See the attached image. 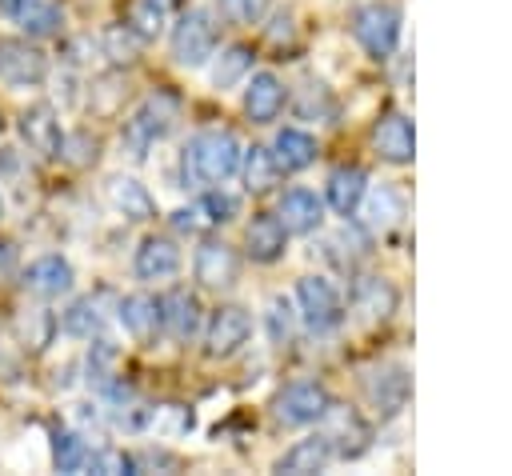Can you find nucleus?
Masks as SVG:
<instances>
[{
    "label": "nucleus",
    "instance_id": "1",
    "mask_svg": "<svg viewBox=\"0 0 512 476\" xmlns=\"http://www.w3.org/2000/svg\"><path fill=\"white\" fill-rule=\"evenodd\" d=\"M240 140L228 132V128H204L196 132L184 152H180V164H184V184H224L236 176L240 168Z\"/></svg>",
    "mask_w": 512,
    "mask_h": 476
},
{
    "label": "nucleus",
    "instance_id": "2",
    "mask_svg": "<svg viewBox=\"0 0 512 476\" xmlns=\"http://www.w3.org/2000/svg\"><path fill=\"white\" fill-rule=\"evenodd\" d=\"M404 12L392 0H368L352 12V40L364 48L368 60H392L400 48Z\"/></svg>",
    "mask_w": 512,
    "mask_h": 476
},
{
    "label": "nucleus",
    "instance_id": "3",
    "mask_svg": "<svg viewBox=\"0 0 512 476\" xmlns=\"http://www.w3.org/2000/svg\"><path fill=\"white\" fill-rule=\"evenodd\" d=\"M172 60L180 68H204L220 44V24L208 8H188L180 20H172Z\"/></svg>",
    "mask_w": 512,
    "mask_h": 476
},
{
    "label": "nucleus",
    "instance_id": "4",
    "mask_svg": "<svg viewBox=\"0 0 512 476\" xmlns=\"http://www.w3.org/2000/svg\"><path fill=\"white\" fill-rule=\"evenodd\" d=\"M176 120H180V100H176L172 92H152V96H144L140 108L128 116V124H124V144H128L132 156L140 160L152 144H160V140L172 132Z\"/></svg>",
    "mask_w": 512,
    "mask_h": 476
},
{
    "label": "nucleus",
    "instance_id": "5",
    "mask_svg": "<svg viewBox=\"0 0 512 476\" xmlns=\"http://www.w3.org/2000/svg\"><path fill=\"white\" fill-rule=\"evenodd\" d=\"M296 312L308 324V332L328 336V332H336L344 324L348 304H344L340 288L328 276H300V284H296Z\"/></svg>",
    "mask_w": 512,
    "mask_h": 476
},
{
    "label": "nucleus",
    "instance_id": "6",
    "mask_svg": "<svg viewBox=\"0 0 512 476\" xmlns=\"http://www.w3.org/2000/svg\"><path fill=\"white\" fill-rule=\"evenodd\" d=\"M360 392H364V404L380 420H392L412 400V372L400 360H384V364H376V368H368L360 376Z\"/></svg>",
    "mask_w": 512,
    "mask_h": 476
},
{
    "label": "nucleus",
    "instance_id": "7",
    "mask_svg": "<svg viewBox=\"0 0 512 476\" xmlns=\"http://www.w3.org/2000/svg\"><path fill=\"white\" fill-rule=\"evenodd\" d=\"M328 404H332V396H328V388L320 380H292L288 388L276 392L272 416L284 428H308L328 412Z\"/></svg>",
    "mask_w": 512,
    "mask_h": 476
},
{
    "label": "nucleus",
    "instance_id": "8",
    "mask_svg": "<svg viewBox=\"0 0 512 476\" xmlns=\"http://www.w3.org/2000/svg\"><path fill=\"white\" fill-rule=\"evenodd\" d=\"M248 336H252V316H248V308L224 304V308H216V312L208 316V324H204V356L228 360V356H236V352L248 344Z\"/></svg>",
    "mask_w": 512,
    "mask_h": 476
},
{
    "label": "nucleus",
    "instance_id": "9",
    "mask_svg": "<svg viewBox=\"0 0 512 476\" xmlns=\"http://www.w3.org/2000/svg\"><path fill=\"white\" fill-rule=\"evenodd\" d=\"M324 420V436L336 452V460H356L368 452L372 444V428L364 424V416L356 408H344V404H328V412L320 416Z\"/></svg>",
    "mask_w": 512,
    "mask_h": 476
},
{
    "label": "nucleus",
    "instance_id": "10",
    "mask_svg": "<svg viewBox=\"0 0 512 476\" xmlns=\"http://www.w3.org/2000/svg\"><path fill=\"white\" fill-rule=\"evenodd\" d=\"M48 76V56L28 44V40H12L0 36V80L12 88H36Z\"/></svg>",
    "mask_w": 512,
    "mask_h": 476
},
{
    "label": "nucleus",
    "instance_id": "11",
    "mask_svg": "<svg viewBox=\"0 0 512 476\" xmlns=\"http://www.w3.org/2000/svg\"><path fill=\"white\" fill-rule=\"evenodd\" d=\"M192 276L200 280V288L224 292L240 280V256L232 244L224 240H200V248L192 252Z\"/></svg>",
    "mask_w": 512,
    "mask_h": 476
},
{
    "label": "nucleus",
    "instance_id": "12",
    "mask_svg": "<svg viewBox=\"0 0 512 476\" xmlns=\"http://www.w3.org/2000/svg\"><path fill=\"white\" fill-rule=\"evenodd\" d=\"M372 152L384 160V164H412L416 156V128H412V116L408 112H384L376 124H372Z\"/></svg>",
    "mask_w": 512,
    "mask_h": 476
},
{
    "label": "nucleus",
    "instance_id": "13",
    "mask_svg": "<svg viewBox=\"0 0 512 476\" xmlns=\"http://www.w3.org/2000/svg\"><path fill=\"white\" fill-rule=\"evenodd\" d=\"M348 308H352L364 324L388 320V316L396 312V288H392V280H388V276H372V272L356 276L352 288H348Z\"/></svg>",
    "mask_w": 512,
    "mask_h": 476
},
{
    "label": "nucleus",
    "instance_id": "14",
    "mask_svg": "<svg viewBox=\"0 0 512 476\" xmlns=\"http://www.w3.org/2000/svg\"><path fill=\"white\" fill-rule=\"evenodd\" d=\"M276 220L288 236H312L324 224V200L312 188H288L276 200Z\"/></svg>",
    "mask_w": 512,
    "mask_h": 476
},
{
    "label": "nucleus",
    "instance_id": "15",
    "mask_svg": "<svg viewBox=\"0 0 512 476\" xmlns=\"http://www.w3.org/2000/svg\"><path fill=\"white\" fill-rule=\"evenodd\" d=\"M364 192H368V172L360 164H336L324 180V204L344 220H352L360 212Z\"/></svg>",
    "mask_w": 512,
    "mask_h": 476
},
{
    "label": "nucleus",
    "instance_id": "16",
    "mask_svg": "<svg viewBox=\"0 0 512 476\" xmlns=\"http://www.w3.org/2000/svg\"><path fill=\"white\" fill-rule=\"evenodd\" d=\"M284 100H288V88L280 84L276 72H252L244 80V112L252 124H272L284 112Z\"/></svg>",
    "mask_w": 512,
    "mask_h": 476
},
{
    "label": "nucleus",
    "instance_id": "17",
    "mask_svg": "<svg viewBox=\"0 0 512 476\" xmlns=\"http://www.w3.org/2000/svg\"><path fill=\"white\" fill-rule=\"evenodd\" d=\"M16 128H20V140L28 144V152H36V156H60L64 132H60V120H56L52 104H28L20 112V120H16Z\"/></svg>",
    "mask_w": 512,
    "mask_h": 476
},
{
    "label": "nucleus",
    "instance_id": "18",
    "mask_svg": "<svg viewBox=\"0 0 512 476\" xmlns=\"http://www.w3.org/2000/svg\"><path fill=\"white\" fill-rule=\"evenodd\" d=\"M180 264H184V256H180V248H176L172 236H144L140 248H136V260H132L136 276L148 280V284L172 280L180 272Z\"/></svg>",
    "mask_w": 512,
    "mask_h": 476
},
{
    "label": "nucleus",
    "instance_id": "19",
    "mask_svg": "<svg viewBox=\"0 0 512 476\" xmlns=\"http://www.w3.org/2000/svg\"><path fill=\"white\" fill-rule=\"evenodd\" d=\"M32 296H40V300H56V296H64V292H72V284H76V272H72V264L64 260V256H40V260H32L28 268H24V280H20Z\"/></svg>",
    "mask_w": 512,
    "mask_h": 476
},
{
    "label": "nucleus",
    "instance_id": "20",
    "mask_svg": "<svg viewBox=\"0 0 512 476\" xmlns=\"http://www.w3.org/2000/svg\"><path fill=\"white\" fill-rule=\"evenodd\" d=\"M244 248L256 264H276L288 252V232L276 220V212H256L244 228Z\"/></svg>",
    "mask_w": 512,
    "mask_h": 476
},
{
    "label": "nucleus",
    "instance_id": "21",
    "mask_svg": "<svg viewBox=\"0 0 512 476\" xmlns=\"http://www.w3.org/2000/svg\"><path fill=\"white\" fill-rule=\"evenodd\" d=\"M156 304H160V328L172 340H192L200 332V300L188 288H172Z\"/></svg>",
    "mask_w": 512,
    "mask_h": 476
},
{
    "label": "nucleus",
    "instance_id": "22",
    "mask_svg": "<svg viewBox=\"0 0 512 476\" xmlns=\"http://www.w3.org/2000/svg\"><path fill=\"white\" fill-rule=\"evenodd\" d=\"M104 192H108V204H112L124 220H132V224H144V220L156 216V200H152V192H148L136 176H108Z\"/></svg>",
    "mask_w": 512,
    "mask_h": 476
},
{
    "label": "nucleus",
    "instance_id": "23",
    "mask_svg": "<svg viewBox=\"0 0 512 476\" xmlns=\"http://www.w3.org/2000/svg\"><path fill=\"white\" fill-rule=\"evenodd\" d=\"M360 208H364L372 232H388V228H396V224L408 216V196H404L396 184L384 180L380 188H368V192H364Z\"/></svg>",
    "mask_w": 512,
    "mask_h": 476
},
{
    "label": "nucleus",
    "instance_id": "24",
    "mask_svg": "<svg viewBox=\"0 0 512 476\" xmlns=\"http://www.w3.org/2000/svg\"><path fill=\"white\" fill-rule=\"evenodd\" d=\"M336 460V452H332V444H328V436L324 432H316V436H304V440H296L280 460H276V472H288V476H304V472H324L328 464Z\"/></svg>",
    "mask_w": 512,
    "mask_h": 476
},
{
    "label": "nucleus",
    "instance_id": "25",
    "mask_svg": "<svg viewBox=\"0 0 512 476\" xmlns=\"http://www.w3.org/2000/svg\"><path fill=\"white\" fill-rule=\"evenodd\" d=\"M116 316L124 324V332L136 340V344H148L156 332H160V304L156 296H144V292H132L116 304Z\"/></svg>",
    "mask_w": 512,
    "mask_h": 476
},
{
    "label": "nucleus",
    "instance_id": "26",
    "mask_svg": "<svg viewBox=\"0 0 512 476\" xmlns=\"http://www.w3.org/2000/svg\"><path fill=\"white\" fill-rule=\"evenodd\" d=\"M252 60L256 52L248 44H228L220 52H212V68H208V80L216 92H232L236 84H244L252 76Z\"/></svg>",
    "mask_w": 512,
    "mask_h": 476
},
{
    "label": "nucleus",
    "instance_id": "27",
    "mask_svg": "<svg viewBox=\"0 0 512 476\" xmlns=\"http://www.w3.org/2000/svg\"><path fill=\"white\" fill-rule=\"evenodd\" d=\"M172 20H176V4L172 0H132V8H128V32L140 44L160 40Z\"/></svg>",
    "mask_w": 512,
    "mask_h": 476
},
{
    "label": "nucleus",
    "instance_id": "28",
    "mask_svg": "<svg viewBox=\"0 0 512 476\" xmlns=\"http://www.w3.org/2000/svg\"><path fill=\"white\" fill-rule=\"evenodd\" d=\"M272 160L280 164V172H304L308 164H316V136H308L304 128H280L272 140Z\"/></svg>",
    "mask_w": 512,
    "mask_h": 476
},
{
    "label": "nucleus",
    "instance_id": "29",
    "mask_svg": "<svg viewBox=\"0 0 512 476\" xmlns=\"http://www.w3.org/2000/svg\"><path fill=\"white\" fill-rule=\"evenodd\" d=\"M104 324H108V312H104V300H100V296H80V300H72L68 312L60 316V328H64L68 336H76V340L100 336Z\"/></svg>",
    "mask_w": 512,
    "mask_h": 476
},
{
    "label": "nucleus",
    "instance_id": "30",
    "mask_svg": "<svg viewBox=\"0 0 512 476\" xmlns=\"http://www.w3.org/2000/svg\"><path fill=\"white\" fill-rule=\"evenodd\" d=\"M236 172L244 176V188H248V192H272L276 180H280V164L272 160V148H264V144L244 148Z\"/></svg>",
    "mask_w": 512,
    "mask_h": 476
},
{
    "label": "nucleus",
    "instance_id": "31",
    "mask_svg": "<svg viewBox=\"0 0 512 476\" xmlns=\"http://www.w3.org/2000/svg\"><path fill=\"white\" fill-rule=\"evenodd\" d=\"M88 456H92V448H88L84 436H76L68 428L52 432V464L60 472H88Z\"/></svg>",
    "mask_w": 512,
    "mask_h": 476
},
{
    "label": "nucleus",
    "instance_id": "32",
    "mask_svg": "<svg viewBox=\"0 0 512 476\" xmlns=\"http://www.w3.org/2000/svg\"><path fill=\"white\" fill-rule=\"evenodd\" d=\"M296 320H300V312H296V304L288 296H268V304H264V328H268V340L272 344H280V348L292 344Z\"/></svg>",
    "mask_w": 512,
    "mask_h": 476
},
{
    "label": "nucleus",
    "instance_id": "33",
    "mask_svg": "<svg viewBox=\"0 0 512 476\" xmlns=\"http://www.w3.org/2000/svg\"><path fill=\"white\" fill-rule=\"evenodd\" d=\"M16 24H20L28 36H56L60 24H64V16H60L56 0H32V4L16 16Z\"/></svg>",
    "mask_w": 512,
    "mask_h": 476
},
{
    "label": "nucleus",
    "instance_id": "34",
    "mask_svg": "<svg viewBox=\"0 0 512 476\" xmlns=\"http://www.w3.org/2000/svg\"><path fill=\"white\" fill-rule=\"evenodd\" d=\"M52 328H56V320H52L44 308H28V312L20 316V340H24V348H32V352L48 348Z\"/></svg>",
    "mask_w": 512,
    "mask_h": 476
},
{
    "label": "nucleus",
    "instance_id": "35",
    "mask_svg": "<svg viewBox=\"0 0 512 476\" xmlns=\"http://www.w3.org/2000/svg\"><path fill=\"white\" fill-rule=\"evenodd\" d=\"M88 380L96 388H104V392L116 384V348L108 340H96L92 344V352H88Z\"/></svg>",
    "mask_w": 512,
    "mask_h": 476
},
{
    "label": "nucleus",
    "instance_id": "36",
    "mask_svg": "<svg viewBox=\"0 0 512 476\" xmlns=\"http://www.w3.org/2000/svg\"><path fill=\"white\" fill-rule=\"evenodd\" d=\"M104 52H108V60H116V64H132L136 60V36L128 32V24H112V28H104Z\"/></svg>",
    "mask_w": 512,
    "mask_h": 476
},
{
    "label": "nucleus",
    "instance_id": "37",
    "mask_svg": "<svg viewBox=\"0 0 512 476\" xmlns=\"http://www.w3.org/2000/svg\"><path fill=\"white\" fill-rule=\"evenodd\" d=\"M152 432H188L192 428V412L180 408V404H164V408H152V420H148Z\"/></svg>",
    "mask_w": 512,
    "mask_h": 476
},
{
    "label": "nucleus",
    "instance_id": "38",
    "mask_svg": "<svg viewBox=\"0 0 512 476\" xmlns=\"http://www.w3.org/2000/svg\"><path fill=\"white\" fill-rule=\"evenodd\" d=\"M172 228H176V232H188V236H196V232H208V228H212V220H208V208H204V200H192V204L176 208V212H172Z\"/></svg>",
    "mask_w": 512,
    "mask_h": 476
},
{
    "label": "nucleus",
    "instance_id": "39",
    "mask_svg": "<svg viewBox=\"0 0 512 476\" xmlns=\"http://www.w3.org/2000/svg\"><path fill=\"white\" fill-rule=\"evenodd\" d=\"M88 472H136V460L120 448H92Z\"/></svg>",
    "mask_w": 512,
    "mask_h": 476
},
{
    "label": "nucleus",
    "instance_id": "40",
    "mask_svg": "<svg viewBox=\"0 0 512 476\" xmlns=\"http://www.w3.org/2000/svg\"><path fill=\"white\" fill-rule=\"evenodd\" d=\"M96 136H88V132H76V136H68V140H60V156L68 160V164H88V160H96Z\"/></svg>",
    "mask_w": 512,
    "mask_h": 476
},
{
    "label": "nucleus",
    "instance_id": "41",
    "mask_svg": "<svg viewBox=\"0 0 512 476\" xmlns=\"http://www.w3.org/2000/svg\"><path fill=\"white\" fill-rule=\"evenodd\" d=\"M200 200H204V208H208L212 228H216V224H228V220L240 212V200H236L232 192H208V196H200Z\"/></svg>",
    "mask_w": 512,
    "mask_h": 476
},
{
    "label": "nucleus",
    "instance_id": "42",
    "mask_svg": "<svg viewBox=\"0 0 512 476\" xmlns=\"http://www.w3.org/2000/svg\"><path fill=\"white\" fill-rule=\"evenodd\" d=\"M268 4H272V0H220L224 16L236 20V24H256V20L268 12Z\"/></svg>",
    "mask_w": 512,
    "mask_h": 476
},
{
    "label": "nucleus",
    "instance_id": "43",
    "mask_svg": "<svg viewBox=\"0 0 512 476\" xmlns=\"http://www.w3.org/2000/svg\"><path fill=\"white\" fill-rule=\"evenodd\" d=\"M12 272H16V248L8 240H0V284L12 280Z\"/></svg>",
    "mask_w": 512,
    "mask_h": 476
},
{
    "label": "nucleus",
    "instance_id": "44",
    "mask_svg": "<svg viewBox=\"0 0 512 476\" xmlns=\"http://www.w3.org/2000/svg\"><path fill=\"white\" fill-rule=\"evenodd\" d=\"M28 4H32V0H0V12H4L8 20H16V16H20Z\"/></svg>",
    "mask_w": 512,
    "mask_h": 476
},
{
    "label": "nucleus",
    "instance_id": "45",
    "mask_svg": "<svg viewBox=\"0 0 512 476\" xmlns=\"http://www.w3.org/2000/svg\"><path fill=\"white\" fill-rule=\"evenodd\" d=\"M0 216H4V196H0Z\"/></svg>",
    "mask_w": 512,
    "mask_h": 476
}]
</instances>
